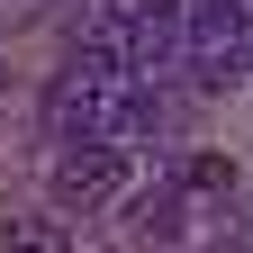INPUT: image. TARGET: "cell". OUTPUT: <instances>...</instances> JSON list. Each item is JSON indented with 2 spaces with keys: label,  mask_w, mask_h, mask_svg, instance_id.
<instances>
[{
  "label": "cell",
  "mask_w": 253,
  "mask_h": 253,
  "mask_svg": "<svg viewBox=\"0 0 253 253\" xmlns=\"http://www.w3.org/2000/svg\"><path fill=\"white\" fill-rule=\"evenodd\" d=\"M126 190V145L118 136H82V145H63L54 154V208H109Z\"/></svg>",
  "instance_id": "obj_3"
},
{
  "label": "cell",
  "mask_w": 253,
  "mask_h": 253,
  "mask_svg": "<svg viewBox=\"0 0 253 253\" xmlns=\"http://www.w3.org/2000/svg\"><path fill=\"white\" fill-rule=\"evenodd\" d=\"M181 73L199 82V90H226V82L253 73V0H190Z\"/></svg>",
  "instance_id": "obj_1"
},
{
  "label": "cell",
  "mask_w": 253,
  "mask_h": 253,
  "mask_svg": "<svg viewBox=\"0 0 253 253\" xmlns=\"http://www.w3.org/2000/svg\"><path fill=\"white\" fill-rule=\"evenodd\" d=\"M118 27H126V73H172L181 45H190V0H109Z\"/></svg>",
  "instance_id": "obj_2"
}]
</instances>
